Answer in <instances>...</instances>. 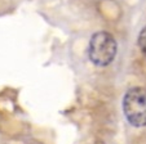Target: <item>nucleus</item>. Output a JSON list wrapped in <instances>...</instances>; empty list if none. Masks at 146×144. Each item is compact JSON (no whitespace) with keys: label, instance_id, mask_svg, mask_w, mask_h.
<instances>
[{"label":"nucleus","instance_id":"obj_1","mask_svg":"<svg viewBox=\"0 0 146 144\" xmlns=\"http://www.w3.org/2000/svg\"><path fill=\"white\" fill-rule=\"evenodd\" d=\"M118 53V44L114 36L106 31L93 34L89 40L88 57L97 67H108L115 59Z\"/></svg>","mask_w":146,"mask_h":144},{"label":"nucleus","instance_id":"obj_2","mask_svg":"<svg viewBox=\"0 0 146 144\" xmlns=\"http://www.w3.org/2000/svg\"><path fill=\"white\" fill-rule=\"evenodd\" d=\"M123 113L135 128L146 126V91L142 87H131L123 98Z\"/></svg>","mask_w":146,"mask_h":144},{"label":"nucleus","instance_id":"obj_3","mask_svg":"<svg viewBox=\"0 0 146 144\" xmlns=\"http://www.w3.org/2000/svg\"><path fill=\"white\" fill-rule=\"evenodd\" d=\"M137 43H138V46H140V49H141V52H142V54L146 57V26L142 28V30H141L140 35H138Z\"/></svg>","mask_w":146,"mask_h":144}]
</instances>
